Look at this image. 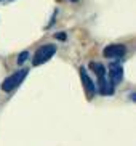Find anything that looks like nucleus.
I'll return each mask as SVG.
<instances>
[{
	"mask_svg": "<svg viewBox=\"0 0 136 146\" xmlns=\"http://www.w3.org/2000/svg\"><path fill=\"white\" fill-rule=\"evenodd\" d=\"M90 68H91V71H94L96 76H98V88H96V92H99V93L104 95V96L114 95V85L111 84V80H107L106 68H104L101 63H96V61H91V63H90Z\"/></svg>",
	"mask_w": 136,
	"mask_h": 146,
	"instance_id": "obj_1",
	"label": "nucleus"
},
{
	"mask_svg": "<svg viewBox=\"0 0 136 146\" xmlns=\"http://www.w3.org/2000/svg\"><path fill=\"white\" fill-rule=\"evenodd\" d=\"M56 53V45L53 43H47V45H42L38 47L34 53V58H32V66H40L43 63H47L50 58H53Z\"/></svg>",
	"mask_w": 136,
	"mask_h": 146,
	"instance_id": "obj_2",
	"label": "nucleus"
},
{
	"mask_svg": "<svg viewBox=\"0 0 136 146\" xmlns=\"http://www.w3.org/2000/svg\"><path fill=\"white\" fill-rule=\"evenodd\" d=\"M27 74H29V69H19L18 72L8 76V77L2 82V90L3 92H13L15 88H18V87L22 84V80L26 79Z\"/></svg>",
	"mask_w": 136,
	"mask_h": 146,
	"instance_id": "obj_3",
	"label": "nucleus"
},
{
	"mask_svg": "<svg viewBox=\"0 0 136 146\" xmlns=\"http://www.w3.org/2000/svg\"><path fill=\"white\" fill-rule=\"evenodd\" d=\"M80 80H82V85H83V90L86 93V98L88 100H93L94 95H96V85H94V82L91 80L88 74H86L85 68H80Z\"/></svg>",
	"mask_w": 136,
	"mask_h": 146,
	"instance_id": "obj_4",
	"label": "nucleus"
},
{
	"mask_svg": "<svg viewBox=\"0 0 136 146\" xmlns=\"http://www.w3.org/2000/svg\"><path fill=\"white\" fill-rule=\"evenodd\" d=\"M107 71H109V80H111L112 85H117L123 80V68L119 61H114V63H109L107 66Z\"/></svg>",
	"mask_w": 136,
	"mask_h": 146,
	"instance_id": "obj_5",
	"label": "nucleus"
},
{
	"mask_svg": "<svg viewBox=\"0 0 136 146\" xmlns=\"http://www.w3.org/2000/svg\"><path fill=\"white\" fill-rule=\"evenodd\" d=\"M125 53H127V47L122 43H112L102 50V55L106 58H111V60H119V58L125 56Z\"/></svg>",
	"mask_w": 136,
	"mask_h": 146,
	"instance_id": "obj_6",
	"label": "nucleus"
},
{
	"mask_svg": "<svg viewBox=\"0 0 136 146\" xmlns=\"http://www.w3.org/2000/svg\"><path fill=\"white\" fill-rule=\"evenodd\" d=\"M27 58H29V52H22L21 55L18 56V64H22Z\"/></svg>",
	"mask_w": 136,
	"mask_h": 146,
	"instance_id": "obj_7",
	"label": "nucleus"
},
{
	"mask_svg": "<svg viewBox=\"0 0 136 146\" xmlns=\"http://www.w3.org/2000/svg\"><path fill=\"white\" fill-rule=\"evenodd\" d=\"M55 37H56V39H59V40H66V34H64V32H59V34H56Z\"/></svg>",
	"mask_w": 136,
	"mask_h": 146,
	"instance_id": "obj_8",
	"label": "nucleus"
},
{
	"mask_svg": "<svg viewBox=\"0 0 136 146\" xmlns=\"http://www.w3.org/2000/svg\"><path fill=\"white\" fill-rule=\"evenodd\" d=\"M71 2H79V0H71Z\"/></svg>",
	"mask_w": 136,
	"mask_h": 146,
	"instance_id": "obj_9",
	"label": "nucleus"
},
{
	"mask_svg": "<svg viewBox=\"0 0 136 146\" xmlns=\"http://www.w3.org/2000/svg\"><path fill=\"white\" fill-rule=\"evenodd\" d=\"M10 2H13V0H10Z\"/></svg>",
	"mask_w": 136,
	"mask_h": 146,
	"instance_id": "obj_10",
	"label": "nucleus"
}]
</instances>
